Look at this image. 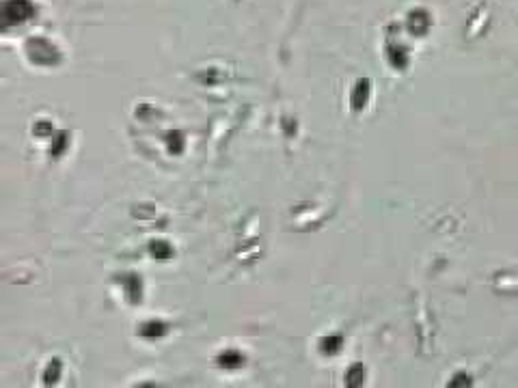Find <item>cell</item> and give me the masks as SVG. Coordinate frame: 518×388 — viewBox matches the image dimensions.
Listing matches in <instances>:
<instances>
[{
  "mask_svg": "<svg viewBox=\"0 0 518 388\" xmlns=\"http://www.w3.org/2000/svg\"><path fill=\"white\" fill-rule=\"evenodd\" d=\"M31 46H35V50H37L39 46H46V48H48V52H56V50H54L52 46H50V43H46V41H41V43H39V41H31ZM41 54H46V52H37V54H31V56H33V61H35V63H39V56H41ZM54 56H56V54H50V59H48V63H52V61H54Z\"/></svg>",
  "mask_w": 518,
  "mask_h": 388,
  "instance_id": "obj_5",
  "label": "cell"
},
{
  "mask_svg": "<svg viewBox=\"0 0 518 388\" xmlns=\"http://www.w3.org/2000/svg\"><path fill=\"white\" fill-rule=\"evenodd\" d=\"M59 369H61L59 360H52V364H50L48 371H46V382H48V384H50V382H56V377H59Z\"/></svg>",
  "mask_w": 518,
  "mask_h": 388,
  "instance_id": "obj_6",
  "label": "cell"
},
{
  "mask_svg": "<svg viewBox=\"0 0 518 388\" xmlns=\"http://www.w3.org/2000/svg\"><path fill=\"white\" fill-rule=\"evenodd\" d=\"M220 364L222 366H229V369H233V366H240L242 362H244V358H242V354L240 351H233V349H229V351H225L220 358Z\"/></svg>",
  "mask_w": 518,
  "mask_h": 388,
  "instance_id": "obj_2",
  "label": "cell"
},
{
  "mask_svg": "<svg viewBox=\"0 0 518 388\" xmlns=\"http://www.w3.org/2000/svg\"><path fill=\"white\" fill-rule=\"evenodd\" d=\"M35 13V7L28 0H7L5 5V22L13 24V22H22L31 18Z\"/></svg>",
  "mask_w": 518,
  "mask_h": 388,
  "instance_id": "obj_1",
  "label": "cell"
},
{
  "mask_svg": "<svg viewBox=\"0 0 518 388\" xmlns=\"http://www.w3.org/2000/svg\"><path fill=\"white\" fill-rule=\"evenodd\" d=\"M151 253H154L156 259L164 261V259H169L173 255V248L169 246L167 242H154V244H151Z\"/></svg>",
  "mask_w": 518,
  "mask_h": 388,
  "instance_id": "obj_3",
  "label": "cell"
},
{
  "mask_svg": "<svg viewBox=\"0 0 518 388\" xmlns=\"http://www.w3.org/2000/svg\"><path fill=\"white\" fill-rule=\"evenodd\" d=\"M164 332H167V328H164V323H160V321H149V323H145V326L141 328L143 336H160Z\"/></svg>",
  "mask_w": 518,
  "mask_h": 388,
  "instance_id": "obj_4",
  "label": "cell"
}]
</instances>
